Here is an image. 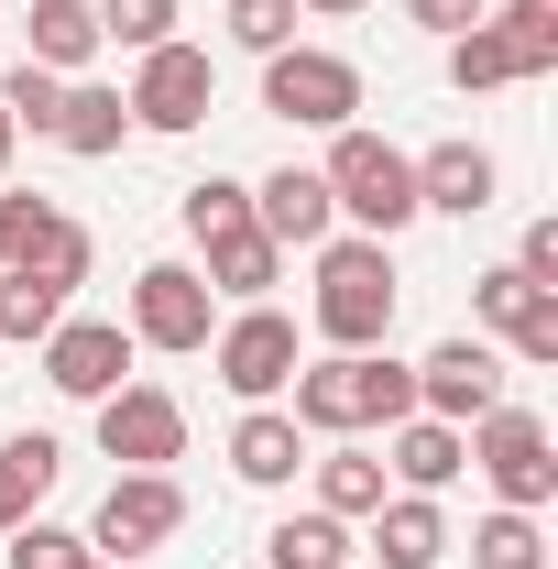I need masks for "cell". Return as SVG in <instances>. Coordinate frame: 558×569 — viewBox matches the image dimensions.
<instances>
[{
  "label": "cell",
  "instance_id": "1",
  "mask_svg": "<svg viewBox=\"0 0 558 569\" xmlns=\"http://www.w3.org/2000/svg\"><path fill=\"white\" fill-rule=\"evenodd\" d=\"M296 427L318 438H361V427H395L417 417V361H383V351H329V361H296Z\"/></svg>",
  "mask_w": 558,
  "mask_h": 569
},
{
  "label": "cell",
  "instance_id": "2",
  "mask_svg": "<svg viewBox=\"0 0 558 569\" xmlns=\"http://www.w3.org/2000/svg\"><path fill=\"white\" fill-rule=\"evenodd\" d=\"M395 329V241H361V230H329L318 241V340L329 351H383Z\"/></svg>",
  "mask_w": 558,
  "mask_h": 569
},
{
  "label": "cell",
  "instance_id": "3",
  "mask_svg": "<svg viewBox=\"0 0 558 569\" xmlns=\"http://www.w3.org/2000/svg\"><path fill=\"white\" fill-rule=\"evenodd\" d=\"M318 176H329V209H340L361 241H395V230L417 219V153H395V142L361 132V121L329 132V164H318Z\"/></svg>",
  "mask_w": 558,
  "mask_h": 569
},
{
  "label": "cell",
  "instance_id": "4",
  "mask_svg": "<svg viewBox=\"0 0 558 569\" xmlns=\"http://www.w3.org/2000/svg\"><path fill=\"white\" fill-rule=\"evenodd\" d=\"M460 449H471V471H482L515 515H537V503L558 493V438H548V417H526V406L471 417V427H460Z\"/></svg>",
  "mask_w": 558,
  "mask_h": 569
},
{
  "label": "cell",
  "instance_id": "5",
  "mask_svg": "<svg viewBox=\"0 0 558 569\" xmlns=\"http://www.w3.org/2000/svg\"><path fill=\"white\" fill-rule=\"evenodd\" d=\"M263 110L296 121V132H350L361 67L350 56H318V44H285V56H263Z\"/></svg>",
  "mask_w": 558,
  "mask_h": 569
},
{
  "label": "cell",
  "instance_id": "6",
  "mask_svg": "<svg viewBox=\"0 0 558 569\" xmlns=\"http://www.w3.org/2000/svg\"><path fill=\"white\" fill-rule=\"evenodd\" d=\"M219 296L198 263H142L132 274V351H209Z\"/></svg>",
  "mask_w": 558,
  "mask_h": 569
},
{
  "label": "cell",
  "instance_id": "7",
  "mask_svg": "<svg viewBox=\"0 0 558 569\" xmlns=\"http://www.w3.org/2000/svg\"><path fill=\"white\" fill-rule=\"evenodd\" d=\"M209 361H219V383L241 395V406H275L285 383H296V318H275V307H241L230 329H209Z\"/></svg>",
  "mask_w": 558,
  "mask_h": 569
},
{
  "label": "cell",
  "instance_id": "8",
  "mask_svg": "<svg viewBox=\"0 0 558 569\" xmlns=\"http://www.w3.org/2000/svg\"><path fill=\"white\" fill-rule=\"evenodd\" d=\"M219 99V67L198 56V44H153L142 56V77L121 88V110H132V132H198Z\"/></svg>",
  "mask_w": 558,
  "mask_h": 569
},
{
  "label": "cell",
  "instance_id": "9",
  "mask_svg": "<svg viewBox=\"0 0 558 569\" xmlns=\"http://www.w3.org/2000/svg\"><path fill=\"white\" fill-rule=\"evenodd\" d=\"M176 526H187V493H176V471H121V482L99 493V526H88V548H99V559H153Z\"/></svg>",
  "mask_w": 558,
  "mask_h": 569
},
{
  "label": "cell",
  "instance_id": "10",
  "mask_svg": "<svg viewBox=\"0 0 558 569\" xmlns=\"http://www.w3.org/2000/svg\"><path fill=\"white\" fill-rule=\"evenodd\" d=\"M44 383L77 395V406L121 395V383H132V329H121V318H56V329H44Z\"/></svg>",
  "mask_w": 558,
  "mask_h": 569
},
{
  "label": "cell",
  "instance_id": "11",
  "mask_svg": "<svg viewBox=\"0 0 558 569\" xmlns=\"http://www.w3.org/2000/svg\"><path fill=\"white\" fill-rule=\"evenodd\" d=\"M99 449L121 471H165V460H187V406L165 383H121V395H99Z\"/></svg>",
  "mask_w": 558,
  "mask_h": 569
},
{
  "label": "cell",
  "instance_id": "12",
  "mask_svg": "<svg viewBox=\"0 0 558 569\" xmlns=\"http://www.w3.org/2000/svg\"><path fill=\"white\" fill-rule=\"evenodd\" d=\"M504 406V361H492V340H438V351L417 361V417L438 427H471Z\"/></svg>",
  "mask_w": 558,
  "mask_h": 569
},
{
  "label": "cell",
  "instance_id": "13",
  "mask_svg": "<svg viewBox=\"0 0 558 569\" xmlns=\"http://www.w3.org/2000/svg\"><path fill=\"white\" fill-rule=\"evenodd\" d=\"M252 230H263L275 252H318V241L340 230V209H329V176H318V164H285V176H263V187H252Z\"/></svg>",
  "mask_w": 558,
  "mask_h": 569
},
{
  "label": "cell",
  "instance_id": "14",
  "mask_svg": "<svg viewBox=\"0 0 558 569\" xmlns=\"http://www.w3.org/2000/svg\"><path fill=\"white\" fill-rule=\"evenodd\" d=\"M0 274H33V284H88V230L67 209H44V198H11V263Z\"/></svg>",
  "mask_w": 558,
  "mask_h": 569
},
{
  "label": "cell",
  "instance_id": "15",
  "mask_svg": "<svg viewBox=\"0 0 558 569\" xmlns=\"http://www.w3.org/2000/svg\"><path fill=\"white\" fill-rule=\"evenodd\" d=\"M449 548H460V537H449L438 493H383V503H372V559H383V569H438Z\"/></svg>",
  "mask_w": 558,
  "mask_h": 569
},
{
  "label": "cell",
  "instance_id": "16",
  "mask_svg": "<svg viewBox=\"0 0 558 569\" xmlns=\"http://www.w3.org/2000/svg\"><path fill=\"white\" fill-rule=\"evenodd\" d=\"M417 209L482 219L492 209V153H482V142H438V153H417Z\"/></svg>",
  "mask_w": 558,
  "mask_h": 569
},
{
  "label": "cell",
  "instance_id": "17",
  "mask_svg": "<svg viewBox=\"0 0 558 569\" xmlns=\"http://www.w3.org/2000/svg\"><path fill=\"white\" fill-rule=\"evenodd\" d=\"M230 471H241V482H263V493H285V482L307 471V427L275 417V406H252V417L230 427Z\"/></svg>",
  "mask_w": 558,
  "mask_h": 569
},
{
  "label": "cell",
  "instance_id": "18",
  "mask_svg": "<svg viewBox=\"0 0 558 569\" xmlns=\"http://www.w3.org/2000/svg\"><path fill=\"white\" fill-rule=\"evenodd\" d=\"M56 471H67V449H56L44 427H22V438H0V537L44 515V493H56Z\"/></svg>",
  "mask_w": 558,
  "mask_h": 569
},
{
  "label": "cell",
  "instance_id": "19",
  "mask_svg": "<svg viewBox=\"0 0 558 569\" xmlns=\"http://www.w3.org/2000/svg\"><path fill=\"white\" fill-rule=\"evenodd\" d=\"M22 56H33V67H56V77H77L88 56H99V11H88V0H33Z\"/></svg>",
  "mask_w": 558,
  "mask_h": 569
},
{
  "label": "cell",
  "instance_id": "20",
  "mask_svg": "<svg viewBox=\"0 0 558 569\" xmlns=\"http://www.w3.org/2000/svg\"><path fill=\"white\" fill-rule=\"evenodd\" d=\"M460 460H471V449H460V427H438V417H395V460H383V471H395L406 493L460 482Z\"/></svg>",
  "mask_w": 558,
  "mask_h": 569
},
{
  "label": "cell",
  "instance_id": "21",
  "mask_svg": "<svg viewBox=\"0 0 558 569\" xmlns=\"http://www.w3.org/2000/svg\"><path fill=\"white\" fill-rule=\"evenodd\" d=\"M121 132H132V110H121V88H88V77H67V99H56V132L67 153H121Z\"/></svg>",
  "mask_w": 558,
  "mask_h": 569
},
{
  "label": "cell",
  "instance_id": "22",
  "mask_svg": "<svg viewBox=\"0 0 558 569\" xmlns=\"http://www.w3.org/2000/svg\"><path fill=\"white\" fill-rule=\"evenodd\" d=\"M285 274V252L263 230H219L209 241V296H241V307H263V284Z\"/></svg>",
  "mask_w": 558,
  "mask_h": 569
},
{
  "label": "cell",
  "instance_id": "23",
  "mask_svg": "<svg viewBox=\"0 0 558 569\" xmlns=\"http://www.w3.org/2000/svg\"><path fill=\"white\" fill-rule=\"evenodd\" d=\"M263 559L275 569H350V526L340 515H285L275 537H263Z\"/></svg>",
  "mask_w": 558,
  "mask_h": 569
},
{
  "label": "cell",
  "instance_id": "24",
  "mask_svg": "<svg viewBox=\"0 0 558 569\" xmlns=\"http://www.w3.org/2000/svg\"><path fill=\"white\" fill-rule=\"evenodd\" d=\"M492 33H504L515 77H548V67H558V0H504V11H492Z\"/></svg>",
  "mask_w": 558,
  "mask_h": 569
},
{
  "label": "cell",
  "instance_id": "25",
  "mask_svg": "<svg viewBox=\"0 0 558 569\" xmlns=\"http://www.w3.org/2000/svg\"><path fill=\"white\" fill-rule=\"evenodd\" d=\"M372 503H383V460H372V449H329V460H318V515H372Z\"/></svg>",
  "mask_w": 558,
  "mask_h": 569
},
{
  "label": "cell",
  "instance_id": "26",
  "mask_svg": "<svg viewBox=\"0 0 558 569\" xmlns=\"http://www.w3.org/2000/svg\"><path fill=\"white\" fill-rule=\"evenodd\" d=\"M471 569H548V537H537V515H482L471 526Z\"/></svg>",
  "mask_w": 558,
  "mask_h": 569
},
{
  "label": "cell",
  "instance_id": "27",
  "mask_svg": "<svg viewBox=\"0 0 558 569\" xmlns=\"http://www.w3.org/2000/svg\"><path fill=\"white\" fill-rule=\"evenodd\" d=\"M176 219H187V241L209 252L219 230H252V187H230V176H198V187L176 198Z\"/></svg>",
  "mask_w": 558,
  "mask_h": 569
},
{
  "label": "cell",
  "instance_id": "28",
  "mask_svg": "<svg viewBox=\"0 0 558 569\" xmlns=\"http://www.w3.org/2000/svg\"><path fill=\"white\" fill-rule=\"evenodd\" d=\"M88 11H99V44H132V56L176 44V0H88Z\"/></svg>",
  "mask_w": 558,
  "mask_h": 569
},
{
  "label": "cell",
  "instance_id": "29",
  "mask_svg": "<svg viewBox=\"0 0 558 569\" xmlns=\"http://www.w3.org/2000/svg\"><path fill=\"white\" fill-rule=\"evenodd\" d=\"M56 99H67V77H56V67H33V56L0 77V110H11V132H56Z\"/></svg>",
  "mask_w": 558,
  "mask_h": 569
},
{
  "label": "cell",
  "instance_id": "30",
  "mask_svg": "<svg viewBox=\"0 0 558 569\" xmlns=\"http://www.w3.org/2000/svg\"><path fill=\"white\" fill-rule=\"evenodd\" d=\"M515 77V56H504V33L492 22H471V33H449V88L471 99V88H504Z\"/></svg>",
  "mask_w": 558,
  "mask_h": 569
},
{
  "label": "cell",
  "instance_id": "31",
  "mask_svg": "<svg viewBox=\"0 0 558 569\" xmlns=\"http://www.w3.org/2000/svg\"><path fill=\"white\" fill-rule=\"evenodd\" d=\"M67 318V296L56 284H33V274H0V340H44Z\"/></svg>",
  "mask_w": 558,
  "mask_h": 569
},
{
  "label": "cell",
  "instance_id": "32",
  "mask_svg": "<svg viewBox=\"0 0 558 569\" xmlns=\"http://www.w3.org/2000/svg\"><path fill=\"white\" fill-rule=\"evenodd\" d=\"M230 44L285 56V44H296V0H230Z\"/></svg>",
  "mask_w": 558,
  "mask_h": 569
},
{
  "label": "cell",
  "instance_id": "33",
  "mask_svg": "<svg viewBox=\"0 0 558 569\" xmlns=\"http://www.w3.org/2000/svg\"><path fill=\"white\" fill-rule=\"evenodd\" d=\"M67 559H88V537H67V526H11V569H67Z\"/></svg>",
  "mask_w": 558,
  "mask_h": 569
},
{
  "label": "cell",
  "instance_id": "34",
  "mask_svg": "<svg viewBox=\"0 0 558 569\" xmlns=\"http://www.w3.org/2000/svg\"><path fill=\"white\" fill-rule=\"evenodd\" d=\"M471 307H482L492 329H515V318H526V307H537V284L515 274V263H492V274H471Z\"/></svg>",
  "mask_w": 558,
  "mask_h": 569
},
{
  "label": "cell",
  "instance_id": "35",
  "mask_svg": "<svg viewBox=\"0 0 558 569\" xmlns=\"http://www.w3.org/2000/svg\"><path fill=\"white\" fill-rule=\"evenodd\" d=\"M515 274L537 284V296H558V219H526V241H515Z\"/></svg>",
  "mask_w": 558,
  "mask_h": 569
},
{
  "label": "cell",
  "instance_id": "36",
  "mask_svg": "<svg viewBox=\"0 0 558 569\" xmlns=\"http://www.w3.org/2000/svg\"><path fill=\"white\" fill-rule=\"evenodd\" d=\"M406 22H427V33L449 44V33H471V22H492V0H406Z\"/></svg>",
  "mask_w": 558,
  "mask_h": 569
},
{
  "label": "cell",
  "instance_id": "37",
  "mask_svg": "<svg viewBox=\"0 0 558 569\" xmlns=\"http://www.w3.org/2000/svg\"><path fill=\"white\" fill-rule=\"evenodd\" d=\"M296 11H329V22H340V11H372V0H296Z\"/></svg>",
  "mask_w": 558,
  "mask_h": 569
},
{
  "label": "cell",
  "instance_id": "38",
  "mask_svg": "<svg viewBox=\"0 0 558 569\" xmlns=\"http://www.w3.org/2000/svg\"><path fill=\"white\" fill-rule=\"evenodd\" d=\"M11 142H22V132H11V110H0V176H11Z\"/></svg>",
  "mask_w": 558,
  "mask_h": 569
},
{
  "label": "cell",
  "instance_id": "39",
  "mask_svg": "<svg viewBox=\"0 0 558 569\" xmlns=\"http://www.w3.org/2000/svg\"><path fill=\"white\" fill-rule=\"evenodd\" d=\"M0 263H11V198H0Z\"/></svg>",
  "mask_w": 558,
  "mask_h": 569
},
{
  "label": "cell",
  "instance_id": "40",
  "mask_svg": "<svg viewBox=\"0 0 558 569\" xmlns=\"http://www.w3.org/2000/svg\"><path fill=\"white\" fill-rule=\"evenodd\" d=\"M67 569H110V559H99V548H88V559H67Z\"/></svg>",
  "mask_w": 558,
  "mask_h": 569
}]
</instances>
